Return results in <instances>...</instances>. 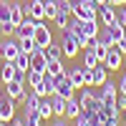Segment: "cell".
<instances>
[{
  "label": "cell",
  "mask_w": 126,
  "mask_h": 126,
  "mask_svg": "<svg viewBox=\"0 0 126 126\" xmlns=\"http://www.w3.org/2000/svg\"><path fill=\"white\" fill-rule=\"evenodd\" d=\"M5 96H8V93H3V91H0V103H3V98H5Z\"/></svg>",
  "instance_id": "obj_44"
},
{
  "label": "cell",
  "mask_w": 126,
  "mask_h": 126,
  "mask_svg": "<svg viewBox=\"0 0 126 126\" xmlns=\"http://www.w3.org/2000/svg\"><path fill=\"white\" fill-rule=\"evenodd\" d=\"M5 93H8V96L10 98H15V101H20V103H23V98H25V83L23 81H8L5 83Z\"/></svg>",
  "instance_id": "obj_11"
},
{
  "label": "cell",
  "mask_w": 126,
  "mask_h": 126,
  "mask_svg": "<svg viewBox=\"0 0 126 126\" xmlns=\"http://www.w3.org/2000/svg\"><path fill=\"white\" fill-rule=\"evenodd\" d=\"M68 15H71V3H61L58 0V13H56V18H53V23L63 30L68 25Z\"/></svg>",
  "instance_id": "obj_12"
},
{
  "label": "cell",
  "mask_w": 126,
  "mask_h": 126,
  "mask_svg": "<svg viewBox=\"0 0 126 126\" xmlns=\"http://www.w3.org/2000/svg\"><path fill=\"white\" fill-rule=\"evenodd\" d=\"M68 78H71V83H73L76 88H83V86H86V68H83V66L71 68V71H68Z\"/></svg>",
  "instance_id": "obj_17"
},
{
  "label": "cell",
  "mask_w": 126,
  "mask_h": 126,
  "mask_svg": "<svg viewBox=\"0 0 126 126\" xmlns=\"http://www.w3.org/2000/svg\"><path fill=\"white\" fill-rule=\"evenodd\" d=\"M8 126H25V119H18V116H13L8 121Z\"/></svg>",
  "instance_id": "obj_37"
},
{
  "label": "cell",
  "mask_w": 126,
  "mask_h": 126,
  "mask_svg": "<svg viewBox=\"0 0 126 126\" xmlns=\"http://www.w3.org/2000/svg\"><path fill=\"white\" fill-rule=\"evenodd\" d=\"M23 18H25L23 5H20V3H10V20H13L15 25H20V23H23Z\"/></svg>",
  "instance_id": "obj_23"
},
{
  "label": "cell",
  "mask_w": 126,
  "mask_h": 126,
  "mask_svg": "<svg viewBox=\"0 0 126 126\" xmlns=\"http://www.w3.org/2000/svg\"><path fill=\"white\" fill-rule=\"evenodd\" d=\"M13 116H15V98L5 96L3 103H0V121H10Z\"/></svg>",
  "instance_id": "obj_15"
},
{
  "label": "cell",
  "mask_w": 126,
  "mask_h": 126,
  "mask_svg": "<svg viewBox=\"0 0 126 126\" xmlns=\"http://www.w3.org/2000/svg\"><path fill=\"white\" fill-rule=\"evenodd\" d=\"M121 30H124V35H126V25H121Z\"/></svg>",
  "instance_id": "obj_46"
},
{
  "label": "cell",
  "mask_w": 126,
  "mask_h": 126,
  "mask_svg": "<svg viewBox=\"0 0 126 126\" xmlns=\"http://www.w3.org/2000/svg\"><path fill=\"white\" fill-rule=\"evenodd\" d=\"M83 53H86V56H83V68H93V66H98V56H96V50H83Z\"/></svg>",
  "instance_id": "obj_25"
},
{
  "label": "cell",
  "mask_w": 126,
  "mask_h": 126,
  "mask_svg": "<svg viewBox=\"0 0 126 126\" xmlns=\"http://www.w3.org/2000/svg\"><path fill=\"white\" fill-rule=\"evenodd\" d=\"M101 63L109 68V73H111V71H119V68H121V63H124V53H121V50H119L116 46H113V48H109L106 58H103Z\"/></svg>",
  "instance_id": "obj_6"
},
{
  "label": "cell",
  "mask_w": 126,
  "mask_h": 126,
  "mask_svg": "<svg viewBox=\"0 0 126 126\" xmlns=\"http://www.w3.org/2000/svg\"><path fill=\"white\" fill-rule=\"evenodd\" d=\"M46 71L50 73V76H61V73H66L63 58H48V63H46Z\"/></svg>",
  "instance_id": "obj_20"
},
{
  "label": "cell",
  "mask_w": 126,
  "mask_h": 126,
  "mask_svg": "<svg viewBox=\"0 0 126 126\" xmlns=\"http://www.w3.org/2000/svg\"><path fill=\"white\" fill-rule=\"evenodd\" d=\"M53 83H56V76H50L48 71H43V81L35 83V86H30L38 96H53Z\"/></svg>",
  "instance_id": "obj_7"
},
{
  "label": "cell",
  "mask_w": 126,
  "mask_h": 126,
  "mask_svg": "<svg viewBox=\"0 0 126 126\" xmlns=\"http://www.w3.org/2000/svg\"><path fill=\"white\" fill-rule=\"evenodd\" d=\"M78 113H81L78 96H68V98H66V113H63V119H76Z\"/></svg>",
  "instance_id": "obj_18"
},
{
  "label": "cell",
  "mask_w": 126,
  "mask_h": 126,
  "mask_svg": "<svg viewBox=\"0 0 126 126\" xmlns=\"http://www.w3.org/2000/svg\"><path fill=\"white\" fill-rule=\"evenodd\" d=\"M50 106H53V116L56 119H63V113H66V98H61V96H50Z\"/></svg>",
  "instance_id": "obj_21"
},
{
  "label": "cell",
  "mask_w": 126,
  "mask_h": 126,
  "mask_svg": "<svg viewBox=\"0 0 126 126\" xmlns=\"http://www.w3.org/2000/svg\"><path fill=\"white\" fill-rule=\"evenodd\" d=\"M46 3V20H53L58 13V0H43Z\"/></svg>",
  "instance_id": "obj_26"
},
{
  "label": "cell",
  "mask_w": 126,
  "mask_h": 126,
  "mask_svg": "<svg viewBox=\"0 0 126 126\" xmlns=\"http://www.w3.org/2000/svg\"><path fill=\"white\" fill-rule=\"evenodd\" d=\"M124 124H126V111H124Z\"/></svg>",
  "instance_id": "obj_47"
},
{
  "label": "cell",
  "mask_w": 126,
  "mask_h": 126,
  "mask_svg": "<svg viewBox=\"0 0 126 126\" xmlns=\"http://www.w3.org/2000/svg\"><path fill=\"white\" fill-rule=\"evenodd\" d=\"M18 43H20V50H23V53H35V50H38L33 38H23V40H18Z\"/></svg>",
  "instance_id": "obj_28"
},
{
  "label": "cell",
  "mask_w": 126,
  "mask_h": 126,
  "mask_svg": "<svg viewBox=\"0 0 126 126\" xmlns=\"http://www.w3.org/2000/svg\"><path fill=\"white\" fill-rule=\"evenodd\" d=\"M46 56H48V58H63V48H61V43H50V46H46Z\"/></svg>",
  "instance_id": "obj_27"
},
{
  "label": "cell",
  "mask_w": 126,
  "mask_h": 126,
  "mask_svg": "<svg viewBox=\"0 0 126 126\" xmlns=\"http://www.w3.org/2000/svg\"><path fill=\"white\" fill-rule=\"evenodd\" d=\"M0 126H8V121H0Z\"/></svg>",
  "instance_id": "obj_45"
},
{
  "label": "cell",
  "mask_w": 126,
  "mask_h": 126,
  "mask_svg": "<svg viewBox=\"0 0 126 126\" xmlns=\"http://www.w3.org/2000/svg\"><path fill=\"white\" fill-rule=\"evenodd\" d=\"M98 96H101V101H103V103H116V96H119V88H116V83L106 78V81L101 83V91H98Z\"/></svg>",
  "instance_id": "obj_10"
},
{
  "label": "cell",
  "mask_w": 126,
  "mask_h": 126,
  "mask_svg": "<svg viewBox=\"0 0 126 126\" xmlns=\"http://www.w3.org/2000/svg\"><path fill=\"white\" fill-rule=\"evenodd\" d=\"M40 81H43V73L40 71H28V86H35Z\"/></svg>",
  "instance_id": "obj_31"
},
{
  "label": "cell",
  "mask_w": 126,
  "mask_h": 126,
  "mask_svg": "<svg viewBox=\"0 0 126 126\" xmlns=\"http://www.w3.org/2000/svg\"><path fill=\"white\" fill-rule=\"evenodd\" d=\"M20 53V43L13 38H5V43H0V58H5V61H15Z\"/></svg>",
  "instance_id": "obj_9"
},
{
  "label": "cell",
  "mask_w": 126,
  "mask_h": 126,
  "mask_svg": "<svg viewBox=\"0 0 126 126\" xmlns=\"http://www.w3.org/2000/svg\"><path fill=\"white\" fill-rule=\"evenodd\" d=\"M61 48H63V56L66 58H73L81 50V46H78V38H76V33H73V28H63V38H61Z\"/></svg>",
  "instance_id": "obj_3"
},
{
  "label": "cell",
  "mask_w": 126,
  "mask_h": 126,
  "mask_svg": "<svg viewBox=\"0 0 126 126\" xmlns=\"http://www.w3.org/2000/svg\"><path fill=\"white\" fill-rule=\"evenodd\" d=\"M106 78H109V68L103 66V63H98V66L91 68V86H101Z\"/></svg>",
  "instance_id": "obj_16"
},
{
  "label": "cell",
  "mask_w": 126,
  "mask_h": 126,
  "mask_svg": "<svg viewBox=\"0 0 126 126\" xmlns=\"http://www.w3.org/2000/svg\"><path fill=\"white\" fill-rule=\"evenodd\" d=\"M96 3H98V5H111L109 0H96Z\"/></svg>",
  "instance_id": "obj_43"
},
{
  "label": "cell",
  "mask_w": 126,
  "mask_h": 126,
  "mask_svg": "<svg viewBox=\"0 0 126 126\" xmlns=\"http://www.w3.org/2000/svg\"><path fill=\"white\" fill-rule=\"evenodd\" d=\"M73 91H76V86L71 83L68 71H66V73H61V76H56V83H53V93H56V96L68 98V96H73Z\"/></svg>",
  "instance_id": "obj_4"
},
{
  "label": "cell",
  "mask_w": 126,
  "mask_h": 126,
  "mask_svg": "<svg viewBox=\"0 0 126 126\" xmlns=\"http://www.w3.org/2000/svg\"><path fill=\"white\" fill-rule=\"evenodd\" d=\"M53 126H66V119H56V124Z\"/></svg>",
  "instance_id": "obj_42"
},
{
  "label": "cell",
  "mask_w": 126,
  "mask_h": 126,
  "mask_svg": "<svg viewBox=\"0 0 126 126\" xmlns=\"http://www.w3.org/2000/svg\"><path fill=\"white\" fill-rule=\"evenodd\" d=\"M111 5H126V0H109Z\"/></svg>",
  "instance_id": "obj_41"
},
{
  "label": "cell",
  "mask_w": 126,
  "mask_h": 126,
  "mask_svg": "<svg viewBox=\"0 0 126 126\" xmlns=\"http://www.w3.org/2000/svg\"><path fill=\"white\" fill-rule=\"evenodd\" d=\"M0 35H5V38L15 35V23H13V20H5V23H0Z\"/></svg>",
  "instance_id": "obj_30"
},
{
  "label": "cell",
  "mask_w": 126,
  "mask_h": 126,
  "mask_svg": "<svg viewBox=\"0 0 126 126\" xmlns=\"http://www.w3.org/2000/svg\"><path fill=\"white\" fill-rule=\"evenodd\" d=\"M98 3L96 0H76L71 3V18L78 20H98Z\"/></svg>",
  "instance_id": "obj_1"
},
{
  "label": "cell",
  "mask_w": 126,
  "mask_h": 126,
  "mask_svg": "<svg viewBox=\"0 0 126 126\" xmlns=\"http://www.w3.org/2000/svg\"><path fill=\"white\" fill-rule=\"evenodd\" d=\"M15 61H5L3 63V66H0V81H3V83H8V81H13L15 78Z\"/></svg>",
  "instance_id": "obj_19"
},
{
  "label": "cell",
  "mask_w": 126,
  "mask_h": 126,
  "mask_svg": "<svg viewBox=\"0 0 126 126\" xmlns=\"http://www.w3.org/2000/svg\"><path fill=\"white\" fill-rule=\"evenodd\" d=\"M28 15L33 20H46V3L43 0H30L28 3Z\"/></svg>",
  "instance_id": "obj_14"
},
{
  "label": "cell",
  "mask_w": 126,
  "mask_h": 126,
  "mask_svg": "<svg viewBox=\"0 0 126 126\" xmlns=\"http://www.w3.org/2000/svg\"><path fill=\"white\" fill-rule=\"evenodd\" d=\"M116 23H119V25H126V5L116 10Z\"/></svg>",
  "instance_id": "obj_33"
},
{
  "label": "cell",
  "mask_w": 126,
  "mask_h": 126,
  "mask_svg": "<svg viewBox=\"0 0 126 126\" xmlns=\"http://www.w3.org/2000/svg\"><path fill=\"white\" fill-rule=\"evenodd\" d=\"M106 30H109V35L113 38V43L124 38V30H121V25H119V23H111V25H106Z\"/></svg>",
  "instance_id": "obj_29"
},
{
  "label": "cell",
  "mask_w": 126,
  "mask_h": 126,
  "mask_svg": "<svg viewBox=\"0 0 126 126\" xmlns=\"http://www.w3.org/2000/svg\"><path fill=\"white\" fill-rule=\"evenodd\" d=\"M116 48H119V50H121V53L126 56V35H124L121 40H116Z\"/></svg>",
  "instance_id": "obj_39"
},
{
  "label": "cell",
  "mask_w": 126,
  "mask_h": 126,
  "mask_svg": "<svg viewBox=\"0 0 126 126\" xmlns=\"http://www.w3.org/2000/svg\"><path fill=\"white\" fill-rule=\"evenodd\" d=\"M38 113L43 116V121L53 116V106H50V98H48V96H40V101H38Z\"/></svg>",
  "instance_id": "obj_22"
},
{
  "label": "cell",
  "mask_w": 126,
  "mask_h": 126,
  "mask_svg": "<svg viewBox=\"0 0 126 126\" xmlns=\"http://www.w3.org/2000/svg\"><path fill=\"white\" fill-rule=\"evenodd\" d=\"M35 23H38V20H33L30 15H25L23 23L15 25V38H18V40H23V38H33V33H35Z\"/></svg>",
  "instance_id": "obj_8"
},
{
  "label": "cell",
  "mask_w": 126,
  "mask_h": 126,
  "mask_svg": "<svg viewBox=\"0 0 126 126\" xmlns=\"http://www.w3.org/2000/svg\"><path fill=\"white\" fill-rule=\"evenodd\" d=\"M15 68L18 71H30V53H23V50H20L18 58H15Z\"/></svg>",
  "instance_id": "obj_24"
},
{
  "label": "cell",
  "mask_w": 126,
  "mask_h": 126,
  "mask_svg": "<svg viewBox=\"0 0 126 126\" xmlns=\"http://www.w3.org/2000/svg\"><path fill=\"white\" fill-rule=\"evenodd\" d=\"M116 106H119V111H126V96H124V93L116 96Z\"/></svg>",
  "instance_id": "obj_36"
},
{
  "label": "cell",
  "mask_w": 126,
  "mask_h": 126,
  "mask_svg": "<svg viewBox=\"0 0 126 126\" xmlns=\"http://www.w3.org/2000/svg\"><path fill=\"white\" fill-rule=\"evenodd\" d=\"M119 93H124V96H126V73H124V76H121V81H119Z\"/></svg>",
  "instance_id": "obj_38"
},
{
  "label": "cell",
  "mask_w": 126,
  "mask_h": 126,
  "mask_svg": "<svg viewBox=\"0 0 126 126\" xmlns=\"http://www.w3.org/2000/svg\"><path fill=\"white\" fill-rule=\"evenodd\" d=\"M96 46H98V38L93 35V38H88V40H86V46H83V50H96Z\"/></svg>",
  "instance_id": "obj_34"
},
{
  "label": "cell",
  "mask_w": 126,
  "mask_h": 126,
  "mask_svg": "<svg viewBox=\"0 0 126 126\" xmlns=\"http://www.w3.org/2000/svg\"><path fill=\"white\" fill-rule=\"evenodd\" d=\"M103 124H106V126H121L119 119H109V121H103Z\"/></svg>",
  "instance_id": "obj_40"
},
{
  "label": "cell",
  "mask_w": 126,
  "mask_h": 126,
  "mask_svg": "<svg viewBox=\"0 0 126 126\" xmlns=\"http://www.w3.org/2000/svg\"><path fill=\"white\" fill-rule=\"evenodd\" d=\"M106 53H109V46H96V56H98V61H103V58H106Z\"/></svg>",
  "instance_id": "obj_35"
},
{
  "label": "cell",
  "mask_w": 126,
  "mask_h": 126,
  "mask_svg": "<svg viewBox=\"0 0 126 126\" xmlns=\"http://www.w3.org/2000/svg\"><path fill=\"white\" fill-rule=\"evenodd\" d=\"M61 3H71V0H61Z\"/></svg>",
  "instance_id": "obj_48"
},
{
  "label": "cell",
  "mask_w": 126,
  "mask_h": 126,
  "mask_svg": "<svg viewBox=\"0 0 126 126\" xmlns=\"http://www.w3.org/2000/svg\"><path fill=\"white\" fill-rule=\"evenodd\" d=\"M10 20V3H0V23Z\"/></svg>",
  "instance_id": "obj_32"
},
{
  "label": "cell",
  "mask_w": 126,
  "mask_h": 126,
  "mask_svg": "<svg viewBox=\"0 0 126 126\" xmlns=\"http://www.w3.org/2000/svg\"><path fill=\"white\" fill-rule=\"evenodd\" d=\"M98 23H101V25L116 23V8H113V5H101V8H98Z\"/></svg>",
  "instance_id": "obj_13"
},
{
  "label": "cell",
  "mask_w": 126,
  "mask_h": 126,
  "mask_svg": "<svg viewBox=\"0 0 126 126\" xmlns=\"http://www.w3.org/2000/svg\"><path fill=\"white\" fill-rule=\"evenodd\" d=\"M78 103H81V111H86V113H98V109H101V96L96 91H91V88H86L83 86L81 88V96H78Z\"/></svg>",
  "instance_id": "obj_2"
},
{
  "label": "cell",
  "mask_w": 126,
  "mask_h": 126,
  "mask_svg": "<svg viewBox=\"0 0 126 126\" xmlns=\"http://www.w3.org/2000/svg\"><path fill=\"white\" fill-rule=\"evenodd\" d=\"M33 40L38 48H46L53 43V33H50V28H46V20H38L35 23V33H33Z\"/></svg>",
  "instance_id": "obj_5"
}]
</instances>
